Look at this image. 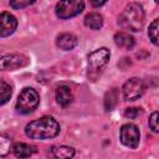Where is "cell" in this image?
Segmentation results:
<instances>
[{"mask_svg":"<svg viewBox=\"0 0 159 159\" xmlns=\"http://www.w3.org/2000/svg\"><path fill=\"white\" fill-rule=\"evenodd\" d=\"M60 132L58 122L50 116H43L30 122L25 127V133L31 139H48L53 138Z\"/></svg>","mask_w":159,"mask_h":159,"instance_id":"1","label":"cell"},{"mask_svg":"<svg viewBox=\"0 0 159 159\" xmlns=\"http://www.w3.org/2000/svg\"><path fill=\"white\" fill-rule=\"evenodd\" d=\"M118 24L124 29L133 32L140 31L144 25V10L138 2L128 4L118 17Z\"/></svg>","mask_w":159,"mask_h":159,"instance_id":"2","label":"cell"},{"mask_svg":"<svg viewBox=\"0 0 159 159\" xmlns=\"http://www.w3.org/2000/svg\"><path fill=\"white\" fill-rule=\"evenodd\" d=\"M39 102H40L39 93L34 88L26 87V88H24L20 92V94L17 97V101H16V111L19 113H22V114L31 113L39 106Z\"/></svg>","mask_w":159,"mask_h":159,"instance_id":"3","label":"cell"},{"mask_svg":"<svg viewBox=\"0 0 159 159\" xmlns=\"http://www.w3.org/2000/svg\"><path fill=\"white\" fill-rule=\"evenodd\" d=\"M84 9L83 0H60L56 5V15L60 19H70L81 14Z\"/></svg>","mask_w":159,"mask_h":159,"instance_id":"4","label":"cell"},{"mask_svg":"<svg viewBox=\"0 0 159 159\" xmlns=\"http://www.w3.org/2000/svg\"><path fill=\"white\" fill-rule=\"evenodd\" d=\"M109 57H111V52L106 47H101V48H97L93 52H91L89 56H88L89 72L91 73H94V72L101 71L107 65Z\"/></svg>","mask_w":159,"mask_h":159,"instance_id":"5","label":"cell"},{"mask_svg":"<svg viewBox=\"0 0 159 159\" xmlns=\"http://www.w3.org/2000/svg\"><path fill=\"white\" fill-rule=\"evenodd\" d=\"M145 91L144 82L139 78H130L123 86V96L125 101H135L143 96Z\"/></svg>","mask_w":159,"mask_h":159,"instance_id":"6","label":"cell"},{"mask_svg":"<svg viewBox=\"0 0 159 159\" xmlns=\"http://www.w3.org/2000/svg\"><path fill=\"white\" fill-rule=\"evenodd\" d=\"M139 139H140V134L135 124L128 123L120 128V142L125 147L132 148V149L137 148L139 144Z\"/></svg>","mask_w":159,"mask_h":159,"instance_id":"7","label":"cell"},{"mask_svg":"<svg viewBox=\"0 0 159 159\" xmlns=\"http://www.w3.org/2000/svg\"><path fill=\"white\" fill-rule=\"evenodd\" d=\"M29 62L27 57L21 53H9L1 57V70H16L26 66Z\"/></svg>","mask_w":159,"mask_h":159,"instance_id":"8","label":"cell"},{"mask_svg":"<svg viewBox=\"0 0 159 159\" xmlns=\"http://www.w3.org/2000/svg\"><path fill=\"white\" fill-rule=\"evenodd\" d=\"M17 27V20L10 12H1L0 15V36L6 37L15 32Z\"/></svg>","mask_w":159,"mask_h":159,"instance_id":"9","label":"cell"},{"mask_svg":"<svg viewBox=\"0 0 159 159\" xmlns=\"http://www.w3.org/2000/svg\"><path fill=\"white\" fill-rule=\"evenodd\" d=\"M55 97H56V101L60 106L62 107H67L72 99H73V96H72V91L68 86L66 84H61L56 88V93H55Z\"/></svg>","mask_w":159,"mask_h":159,"instance_id":"10","label":"cell"},{"mask_svg":"<svg viewBox=\"0 0 159 159\" xmlns=\"http://www.w3.org/2000/svg\"><path fill=\"white\" fill-rule=\"evenodd\" d=\"M56 45L61 48V50H65V51H68V50H72L76 45H77V37L72 34H61L57 36V40H56Z\"/></svg>","mask_w":159,"mask_h":159,"instance_id":"11","label":"cell"},{"mask_svg":"<svg viewBox=\"0 0 159 159\" xmlns=\"http://www.w3.org/2000/svg\"><path fill=\"white\" fill-rule=\"evenodd\" d=\"M35 152H36V148L34 145L27 144V143L20 142V143H16L14 145V153L19 158H27V157L32 155Z\"/></svg>","mask_w":159,"mask_h":159,"instance_id":"12","label":"cell"},{"mask_svg":"<svg viewBox=\"0 0 159 159\" xmlns=\"http://www.w3.org/2000/svg\"><path fill=\"white\" fill-rule=\"evenodd\" d=\"M114 42L122 48H132L134 46V39L127 32H117L114 35Z\"/></svg>","mask_w":159,"mask_h":159,"instance_id":"13","label":"cell"},{"mask_svg":"<svg viewBox=\"0 0 159 159\" xmlns=\"http://www.w3.org/2000/svg\"><path fill=\"white\" fill-rule=\"evenodd\" d=\"M84 24L92 30H99L103 25V17L97 12H91L84 17Z\"/></svg>","mask_w":159,"mask_h":159,"instance_id":"14","label":"cell"},{"mask_svg":"<svg viewBox=\"0 0 159 159\" xmlns=\"http://www.w3.org/2000/svg\"><path fill=\"white\" fill-rule=\"evenodd\" d=\"M118 99H119V92L117 88H112L109 89L106 96H104V108L106 111H112L117 103H118Z\"/></svg>","mask_w":159,"mask_h":159,"instance_id":"15","label":"cell"},{"mask_svg":"<svg viewBox=\"0 0 159 159\" xmlns=\"http://www.w3.org/2000/svg\"><path fill=\"white\" fill-rule=\"evenodd\" d=\"M52 154L56 158H72L75 155V149L71 148V147H66V145L53 147L52 148Z\"/></svg>","mask_w":159,"mask_h":159,"instance_id":"16","label":"cell"},{"mask_svg":"<svg viewBox=\"0 0 159 159\" xmlns=\"http://www.w3.org/2000/svg\"><path fill=\"white\" fill-rule=\"evenodd\" d=\"M148 36H149V40H150L154 45H158V46H159V19H155V20L149 25Z\"/></svg>","mask_w":159,"mask_h":159,"instance_id":"17","label":"cell"},{"mask_svg":"<svg viewBox=\"0 0 159 159\" xmlns=\"http://www.w3.org/2000/svg\"><path fill=\"white\" fill-rule=\"evenodd\" d=\"M11 149H14L11 138L7 137V135H5V134H1L0 135V155L1 157L7 155Z\"/></svg>","mask_w":159,"mask_h":159,"instance_id":"18","label":"cell"},{"mask_svg":"<svg viewBox=\"0 0 159 159\" xmlns=\"http://www.w3.org/2000/svg\"><path fill=\"white\" fill-rule=\"evenodd\" d=\"M0 94H1V104H5L11 94H12V89H11V86L7 84L4 80H1V84H0Z\"/></svg>","mask_w":159,"mask_h":159,"instance_id":"19","label":"cell"},{"mask_svg":"<svg viewBox=\"0 0 159 159\" xmlns=\"http://www.w3.org/2000/svg\"><path fill=\"white\" fill-rule=\"evenodd\" d=\"M150 129L155 133H159V112H153L149 117V122H148Z\"/></svg>","mask_w":159,"mask_h":159,"instance_id":"20","label":"cell"},{"mask_svg":"<svg viewBox=\"0 0 159 159\" xmlns=\"http://www.w3.org/2000/svg\"><path fill=\"white\" fill-rule=\"evenodd\" d=\"M34 2L35 0H10V6L12 9H24Z\"/></svg>","mask_w":159,"mask_h":159,"instance_id":"21","label":"cell"},{"mask_svg":"<svg viewBox=\"0 0 159 159\" xmlns=\"http://www.w3.org/2000/svg\"><path fill=\"white\" fill-rule=\"evenodd\" d=\"M142 114V109L138 108V107H130V108H125L124 111V116L127 118H130V119H134L137 117H139Z\"/></svg>","mask_w":159,"mask_h":159,"instance_id":"22","label":"cell"},{"mask_svg":"<svg viewBox=\"0 0 159 159\" xmlns=\"http://www.w3.org/2000/svg\"><path fill=\"white\" fill-rule=\"evenodd\" d=\"M107 0H89V2L94 6V7H98V6H102Z\"/></svg>","mask_w":159,"mask_h":159,"instance_id":"23","label":"cell"},{"mask_svg":"<svg viewBox=\"0 0 159 159\" xmlns=\"http://www.w3.org/2000/svg\"><path fill=\"white\" fill-rule=\"evenodd\" d=\"M155 2H158V4H159V0H155Z\"/></svg>","mask_w":159,"mask_h":159,"instance_id":"24","label":"cell"}]
</instances>
